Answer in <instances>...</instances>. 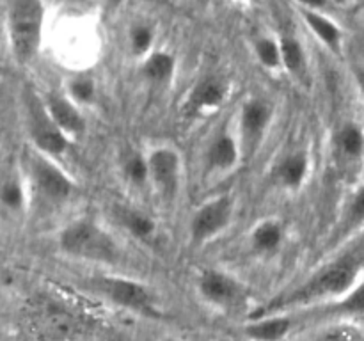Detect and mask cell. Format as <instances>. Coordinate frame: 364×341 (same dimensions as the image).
<instances>
[{
  "mask_svg": "<svg viewBox=\"0 0 364 341\" xmlns=\"http://www.w3.org/2000/svg\"><path fill=\"white\" fill-rule=\"evenodd\" d=\"M301 9H311V11H323L331 6V0H295Z\"/></svg>",
  "mask_w": 364,
  "mask_h": 341,
  "instance_id": "obj_30",
  "label": "cell"
},
{
  "mask_svg": "<svg viewBox=\"0 0 364 341\" xmlns=\"http://www.w3.org/2000/svg\"><path fill=\"white\" fill-rule=\"evenodd\" d=\"M28 174L36 194L46 205H63L75 192V183L50 156L34 151L28 160Z\"/></svg>",
  "mask_w": 364,
  "mask_h": 341,
  "instance_id": "obj_6",
  "label": "cell"
},
{
  "mask_svg": "<svg viewBox=\"0 0 364 341\" xmlns=\"http://www.w3.org/2000/svg\"><path fill=\"white\" fill-rule=\"evenodd\" d=\"M274 109L270 102L251 98L244 103L240 112V149L242 156L251 158L262 146L267 130L272 123Z\"/></svg>",
  "mask_w": 364,
  "mask_h": 341,
  "instance_id": "obj_9",
  "label": "cell"
},
{
  "mask_svg": "<svg viewBox=\"0 0 364 341\" xmlns=\"http://www.w3.org/2000/svg\"><path fill=\"white\" fill-rule=\"evenodd\" d=\"M306 341H364V327L355 320L334 318L315 330Z\"/></svg>",
  "mask_w": 364,
  "mask_h": 341,
  "instance_id": "obj_19",
  "label": "cell"
},
{
  "mask_svg": "<svg viewBox=\"0 0 364 341\" xmlns=\"http://www.w3.org/2000/svg\"><path fill=\"white\" fill-rule=\"evenodd\" d=\"M364 279V237L354 245L320 266L315 274L302 281L297 288L276 295L249 315V318L290 313L308 305L333 304L343 298Z\"/></svg>",
  "mask_w": 364,
  "mask_h": 341,
  "instance_id": "obj_1",
  "label": "cell"
},
{
  "mask_svg": "<svg viewBox=\"0 0 364 341\" xmlns=\"http://www.w3.org/2000/svg\"><path fill=\"white\" fill-rule=\"evenodd\" d=\"M284 240V226L279 220L267 219L259 222L251 233L252 251L258 254H274Z\"/></svg>",
  "mask_w": 364,
  "mask_h": 341,
  "instance_id": "obj_20",
  "label": "cell"
},
{
  "mask_svg": "<svg viewBox=\"0 0 364 341\" xmlns=\"http://www.w3.org/2000/svg\"><path fill=\"white\" fill-rule=\"evenodd\" d=\"M128 38H130V48L134 55L141 57L151 53L149 50H151L153 41H155V31H153V27H149L146 23L135 25V27H132Z\"/></svg>",
  "mask_w": 364,
  "mask_h": 341,
  "instance_id": "obj_28",
  "label": "cell"
},
{
  "mask_svg": "<svg viewBox=\"0 0 364 341\" xmlns=\"http://www.w3.org/2000/svg\"><path fill=\"white\" fill-rule=\"evenodd\" d=\"M361 63H363V66H364V43L361 45Z\"/></svg>",
  "mask_w": 364,
  "mask_h": 341,
  "instance_id": "obj_32",
  "label": "cell"
},
{
  "mask_svg": "<svg viewBox=\"0 0 364 341\" xmlns=\"http://www.w3.org/2000/svg\"><path fill=\"white\" fill-rule=\"evenodd\" d=\"M25 117H27V130L36 151L46 156H59L70 146V137L60 130L48 114L45 99L39 98L36 92L25 96Z\"/></svg>",
  "mask_w": 364,
  "mask_h": 341,
  "instance_id": "obj_4",
  "label": "cell"
},
{
  "mask_svg": "<svg viewBox=\"0 0 364 341\" xmlns=\"http://www.w3.org/2000/svg\"><path fill=\"white\" fill-rule=\"evenodd\" d=\"M123 173L128 183H132L134 187H144L149 181L148 156L141 155V153H130L123 162Z\"/></svg>",
  "mask_w": 364,
  "mask_h": 341,
  "instance_id": "obj_26",
  "label": "cell"
},
{
  "mask_svg": "<svg viewBox=\"0 0 364 341\" xmlns=\"http://www.w3.org/2000/svg\"><path fill=\"white\" fill-rule=\"evenodd\" d=\"M352 73H354L355 84H358L359 92H361V96L364 99V66H363V63H355L354 66H352Z\"/></svg>",
  "mask_w": 364,
  "mask_h": 341,
  "instance_id": "obj_31",
  "label": "cell"
},
{
  "mask_svg": "<svg viewBox=\"0 0 364 341\" xmlns=\"http://www.w3.org/2000/svg\"><path fill=\"white\" fill-rule=\"evenodd\" d=\"M228 98V84L224 78L217 77V75H206L201 80L194 84L191 89L187 98V109L188 114H201L205 110L217 109L224 99Z\"/></svg>",
  "mask_w": 364,
  "mask_h": 341,
  "instance_id": "obj_14",
  "label": "cell"
},
{
  "mask_svg": "<svg viewBox=\"0 0 364 341\" xmlns=\"http://www.w3.org/2000/svg\"><path fill=\"white\" fill-rule=\"evenodd\" d=\"M96 87L95 82L89 77H77L70 82V96L73 102L89 103L95 99Z\"/></svg>",
  "mask_w": 364,
  "mask_h": 341,
  "instance_id": "obj_29",
  "label": "cell"
},
{
  "mask_svg": "<svg viewBox=\"0 0 364 341\" xmlns=\"http://www.w3.org/2000/svg\"><path fill=\"white\" fill-rule=\"evenodd\" d=\"M148 166L149 181L155 185L159 194L167 201L176 197L181 180V160L176 149L169 146L153 149L148 155Z\"/></svg>",
  "mask_w": 364,
  "mask_h": 341,
  "instance_id": "obj_11",
  "label": "cell"
},
{
  "mask_svg": "<svg viewBox=\"0 0 364 341\" xmlns=\"http://www.w3.org/2000/svg\"><path fill=\"white\" fill-rule=\"evenodd\" d=\"M255 53L259 63H262V66H265L267 70H277V67L283 66V63H281L279 41H276L274 38H269V36L256 38Z\"/></svg>",
  "mask_w": 364,
  "mask_h": 341,
  "instance_id": "obj_27",
  "label": "cell"
},
{
  "mask_svg": "<svg viewBox=\"0 0 364 341\" xmlns=\"http://www.w3.org/2000/svg\"><path fill=\"white\" fill-rule=\"evenodd\" d=\"M233 219V199L230 195H219V197L206 201L199 206L191 219V240L194 244H205L210 238L228 229Z\"/></svg>",
  "mask_w": 364,
  "mask_h": 341,
  "instance_id": "obj_10",
  "label": "cell"
},
{
  "mask_svg": "<svg viewBox=\"0 0 364 341\" xmlns=\"http://www.w3.org/2000/svg\"><path fill=\"white\" fill-rule=\"evenodd\" d=\"M323 313L331 318H348L354 320L364 315V279L352 291H348L343 298L327 304Z\"/></svg>",
  "mask_w": 364,
  "mask_h": 341,
  "instance_id": "obj_22",
  "label": "cell"
},
{
  "mask_svg": "<svg viewBox=\"0 0 364 341\" xmlns=\"http://www.w3.org/2000/svg\"><path fill=\"white\" fill-rule=\"evenodd\" d=\"M364 231V180L358 185L354 194L345 205L343 212H341L340 220H338L336 227H334L333 234H331L329 247L334 249L345 240H350L358 233Z\"/></svg>",
  "mask_w": 364,
  "mask_h": 341,
  "instance_id": "obj_12",
  "label": "cell"
},
{
  "mask_svg": "<svg viewBox=\"0 0 364 341\" xmlns=\"http://www.w3.org/2000/svg\"><path fill=\"white\" fill-rule=\"evenodd\" d=\"M174 70H176V60L169 52H164V50L148 53L142 63V75L146 80L155 85L167 84L173 78Z\"/></svg>",
  "mask_w": 364,
  "mask_h": 341,
  "instance_id": "obj_21",
  "label": "cell"
},
{
  "mask_svg": "<svg viewBox=\"0 0 364 341\" xmlns=\"http://www.w3.org/2000/svg\"><path fill=\"white\" fill-rule=\"evenodd\" d=\"M308 174L309 156L302 149L288 153L276 167V180L288 190H299L308 180Z\"/></svg>",
  "mask_w": 364,
  "mask_h": 341,
  "instance_id": "obj_18",
  "label": "cell"
},
{
  "mask_svg": "<svg viewBox=\"0 0 364 341\" xmlns=\"http://www.w3.org/2000/svg\"><path fill=\"white\" fill-rule=\"evenodd\" d=\"M117 215H119L121 224L127 227L128 233L134 234L139 240H149L155 234L156 222L148 213L134 208H121Z\"/></svg>",
  "mask_w": 364,
  "mask_h": 341,
  "instance_id": "obj_25",
  "label": "cell"
},
{
  "mask_svg": "<svg viewBox=\"0 0 364 341\" xmlns=\"http://www.w3.org/2000/svg\"><path fill=\"white\" fill-rule=\"evenodd\" d=\"M294 316L290 313H274V315L249 318L244 332L252 341H283L294 329Z\"/></svg>",
  "mask_w": 364,
  "mask_h": 341,
  "instance_id": "obj_15",
  "label": "cell"
},
{
  "mask_svg": "<svg viewBox=\"0 0 364 341\" xmlns=\"http://www.w3.org/2000/svg\"><path fill=\"white\" fill-rule=\"evenodd\" d=\"M304 23L308 25L309 31L316 36L323 46L331 50L333 53L340 55L341 48H343V31L340 25L334 20H331L327 14L322 11H311V9H299Z\"/></svg>",
  "mask_w": 364,
  "mask_h": 341,
  "instance_id": "obj_17",
  "label": "cell"
},
{
  "mask_svg": "<svg viewBox=\"0 0 364 341\" xmlns=\"http://www.w3.org/2000/svg\"><path fill=\"white\" fill-rule=\"evenodd\" d=\"M27 205V190L18 174H7L0 181V206L11 213L23 212Z\"/></svg>",
  "mask_w": 364,
  "mask_h": 341,
  "instance_id": "obj_24",
  "label": "cell"
},
{
  "mask_svg": "<svg viewBox=\"0 0 364 341\" xmlns=\"http://www.w3.org/2000/svg\"><path fill=\"white\" fill-rule=\"evenodd\" d=\"M281 46V63L288 73L302 78L308 70V59H306V50L302 43L295 36H283L279 39Z\"/></svg>",
  "mask_w": 364,
  "mask_h": 341,
  "instance_id": "obj_23",
  "label": "cell"
},
{
  "mask_svg": "<svg viewBox=\"0 0 364 341\" xmlns=\"http://www.w3.org/2000/svg\"><path fill=\"white\" fill-rule=\"evenodd\" d=\"M333 160L338 174L347 181H358L364 169V126L345 121L333 135Z\"/></svg>",
  "mask_w": 364,
  "mask_h": 341,
  "instance_id": "obj_7",
  "label": "cell"
},
{
  "mask_svg": "<svg viewBox=\"0 0 364 341\" xmlns=\"http://www.w3.org/2000/svg\"><path fill=\"white\" fill-rule=\"evenodd\" d=\"M162 341H178V340H174V337H166V340H162Z\"/></svg>",
  "mask_w": 364,
  "mask_h": 341,
  "instance_id": "obj_33",
  "label": "cell"
},
{
  "mask_svg": "<svg viewBox=\"0 0 364 341\" xmlns=\"http://www.w3.org/2000/svg\"><path fill=\"white\" fill-rule=\"evenodd\" d=\"M45 105L48 109V114L55 121L57 126L68 135H80L85 130V121L82 114L78 112L77 105L70 98L60 94H48L45 98Z\"/></svg>",
  "mask_w": 364,
  "mask_h": 341,
  "instance_id": "obj_16",
  "label": "cell"
},
{
  "mask_svg": "<svg viewBox=\"0 0 364 341\" xmlns=\"http://www.w3.org/2000/svg\"><path fill=\"white\" fill-rule=\"evenodd\" d=\"M95 286L112 304L128 309L135 315L149 316V318H159L162 315L156 305L155 295L139 281L121 276H102L95 279Z\"/></svg>",
  "mask_w": 364,
  "mask_h": 341,
  "instance_id": "obj_5",
  "label": "cell"
},
{
  "mask_svg": "<svg viewBox=\"0 0 364 341\" xmlns=\"http://www.w3.org/2000/svg\"><path fill=\"white\" fill-rule=\"evenodd\" d=\"M198 290L203 301L208 302L212 308L226 313L235 311L247 301V291L244 284L237 277L223 270L210 269L201 272L198 279Z\"/></svg>",
  "mask_w": 364,
  "mask_h": 341,
  "instance_id": "obj_8",
  "label": "cell"
},
{
  "mask_svg": "<svg viewBox=\"0 0 364 341\" xmlns=\"http://www.w3.org/2000/svg\"><path fill=\"white\" fill-rule=\"evenodd\" d=\"M7 38L18 64L36 59L43 41L45 4L43 0H13L7 9Z\"/></svg>",
  "mask_w": 364,
  "mask_h": 341,
  "instance_id": "obj_2",
  "label": "cell"
},
{
  "mask_svg": "<svg viewBox=\"0 0 364 341\" xmlns=\"http://www.w3.org/2000/svg\"><path fill=\"white\" fill-rule=\"evenodd\" d=\"M60 251L85 261L116 265L121 259L119 245L100 224L80 219L64 227L59 234Z\"/></svg>",
  "mask_w": 364,
  "mask_h": 341,
  "instance_id": "obj_3",
  "label": "cell"
},
{
  "mask_svg": "<svg viewBox=\"0 0 364 341\" xmlns=\"http://www.w3.org/2000/svg\"><path fill=\"white\" fill-rule=\"evenodd\" d=\"M242 156L240 142L228 130H220L210 141L205 153L206 169L210 173H228L235 169Z\"/></svg>",
  "mask_w": 364,
  "mask_h": 341,
  "instance_id": "obj_13",
  "label": "cell"
}]
</instances>
